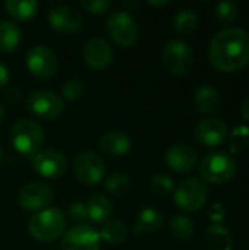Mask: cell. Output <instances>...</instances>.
Wrapping results in <instances>:
<instances>
[{"mask_svg":"<svg viewBox=\"0 0 249 250\" xmlns=\"http://www.w3.org/2000/svg\"><path fill=\"white\" fill-rule=\"evenodd\" d=\"M210 63L222 72H236L249 63V32L241 28L219 31L208 47Z\"/></svg>","mask_w":249,"mask_h":250,"instance_id":"6da1fadb","label":"cell"},{"mask_svg":"<svg viewBox=\"0 0 249 250\" xmlns=\"http://www.w3.org/2000/svg\"><path fill=\"white\" fill-rule=\"evenodd\" d=\"M10 142L16 152L32 158L41 151L44 144V132L41 126L32 120H18L10 129Z\"/></svg>","mask_w":249,"mask_h":250,"instance_id":"7a4b0ae2","label":"cell"},{"mask_svg":"<svg viewBox=\"0 0 249 250\" xmlns=\"http://www.w3.org/2000/svg\"><path fill=\"white\" fill-rule=\"evenodd\" d=\"M66 226V215L57 208H45L35 212L29 223V234L40 242H53L63 233Z\"/></svg>","mask_w":249,"mask_h":250,"instance_id":"3957f363","label":"cell"},{"mask_svg":"<svg viewBox=\"0 0 249 250\" xmlns=\"http://www.w3.org/2000/svg\"><path fill=\"white\" fill-rule=\"evenodd\" d=\"M236 171L238 166L235 158L222 151H213L207 154L200 164V173L203 179L214 185L230 182L236 176Z\"/></svg>","mask_w":249,"mask_h":250,"instance_id":"277c9868","label":"cell"},{"mask_svg":"<svg viewBox=\"0 0 249 250\" xmlns=\"http://www.w3.org/2000/svg\"><path fill=\"white\" fill-rule=\"evenodd\" d=\"M106 29L110 38L120 47H132L136 44L139 37V29L135 19L126 10L114 12L109 16Z\"/></svg>","mask_w":249,"mask_h":250,"instance_id":"5b68a950","label":"cell"},{"mask_svg":"<svg viewBox=\"0 0 249 250\" xmlns=\"http://www.w3.org/2000/svg\"><path fill=\"white\" fill-rule=\"evenodd\" d=\"M161 60L166 70L176 76L189 73L194 64V56L189 45L181 40H170L166 42L161 53Z\"/></svg>","mask_w":249,"mask_h":250,"instance_id":"8992f818","label":"cell"},{"mask_svg":"<svg viewBox=\"0 0 249 250\" xmlns=\"http://www.w3.org/2000/svg\"><path fill=\"white\" fill-rule=\"evenodd\" d=\"M208 198V189L201 179L189 177L183 180L175 190V202L176 205L186 211L195 212L205 205Z\"/></svg>","mask_w":249,"mask_h":250,"instance_id":"52a82bcc","label":"cell"},{"mask_svg":"<svg viewBox=\"0 0 249 250\" xmlns=\"http://www.w3.org/2000/svg\"><path fill=\"white\" fill-rule=\"evenodd\" d=\"M25 64H26V69L29 70V73L40 81L51 79L56 75L57 66H59L54 53L44 45L31 47L26 51Z\"/></svg>","mask_w":249,"mask_h":250,"instance_id":"ba28073f","label":"cell"},{"mask_svg":"<svg viewBox=\"0 0 249 250\" xmlns=\"http://www.w3.org/2000/svg\"><path fill=\"white\" fill-rule=\"evenodd\" d=\"M26 105L34 116L43 120L57 119L65 108L63 98H60L57 94L51 91H44V89L32 92L26 100Z\"/></svg>","mask_w":249,"mask_h":250,"instance_id":"9c48e42d","label":"cell"},{"mask_svg":"<svg viewBox=\"0 0 249 250\" xmlns=\"http://www.w3.org/2000/svg\"><path fill=\"white\" fill-rule=\"evenodd\" d=\"M76 177L85 185H97L106 176V164L103 158L91 151L82 152L73 163Z\"/></svg>","mask_w":249,"mask_h":250,"instance_id":"30bf717a","label":"cell"},{"mask_svg":"<svg viewBox=\"0 0 249 250\" xmlns=\"http://www.w3.org/2000/svg\"><path fill=\"white\" fill-rule=\"evenodd\" d=\"M54 198V193L51 188L43 182H32L22 188L19 192V205L25 211L31 212H40L51 204Z\"/></svg>","mask_w":249,"mask_h":250,"instance_id":"8fae6325","label":"cell"},{"mask_svg":"<svg viewBox=\"0 0 249 250\" xmlns=\"http://www.w3.org/2000/svg\"><path fill=\"white\" fill-rule=\"evenodd\" d=\"M100 234L90 226L79 224L62 237V250H100Z\"/></svg>","mask_w":249,"mask_h":250,"instance_id":"7c38bea8","label":"cell"},{"mask_svg":"<svg viewBox=\"0 0 249 250\" xmlns=\"http://www.w3.org/2000/svg\"><path fill=\"white\" fill-rule=\"evenodd\" d=\"M66 157L56 149H44L32 157V168L45 179H54L66 171Z\"/></svg>","mask_w":249,"mask_h":250,"instance_id":"4fadbf2b","label":"cell"},{"mask_svg":"<svg viewBox=\"0 0 249 250\" xmlns=\"http://www.w3.org/2000/svg\"><path fill=\"white\" fill-rule=\"evenodd\" d=\"M48 22L51 28L62 34H75L82 26L81 13L70 6H54L48 12Z\"/></svg>","mask_w":249,"mask_h":250,"instance_id":"5bb4252c","label":"cell"},{"mask_svg":"<svg viewBox=\"0 0 249 250\" xmlns=\"http://www.w3.org/2000/svg\"><path fill=\"white\" fill-rule=\"evenodd\" d=\"M82 56L85 63L94 70L106 69L113 60V50L110 44L100 37H94L88 40L84 45Z\"/></svg>","mask_w":249,"mask_h":250,"instance_id":"9a60e30c","label":"cell"},{"mask_svg":"<svg viewBox=\"0 0 249 250\" xmlns=\"http://www.w3.org/2000/svg\"><path fill=\"white\" fill-rule=\"evenodd\" d=\"M164 160L170 170L185 174L195 168L198 155L192 146H189L186 144H176L167 149Z\"/></svg>","mask_w":249,"mask_h":250,"instance_id":"2e32d148","label":"cell"},{"mask_svg":"<svg viewBox=\"0 0 249 250\" xmlns=\"http://www.w3.org/2000/svg\"><path fill=\"white\" fill-rule=\"evenodd\" d=\"M229 130L227 126L214 117H208L201 120L195 127V136L197 139L207 146H216L223 144L227 139Z\"/></svg>","mask_w":249,"mask_h":250,"instance_id":"e0dca14e","label":"cell"},{"mask_svg":"<svg viewBox=\"0 0 249 250\" xmlns=\"http://www.w3.org/2000/svg\"><path fill=\"white\" fill-rule=\"evenodd\" d=\"M132 146L131 138L119 130L106 132L100 138V149L109 157H123Z\"/></svg>","mask_w":249,"mask_h":250,"instance_id":"ac0fdd59","label":"cell"},{"mask_svg":"<svg viewBox=\"0 0 249 250\" xmlns=\"http://www.w3.org/2000/svg\"><path fill=\"white\" fill-rule=\"evenodd\" d=\"M163 223L164 217L157 208H144L136 217V221L132 227V233L135 236L153 234L163 227Z\"/></svg>","mask_w":249,"mask_h":250,"instance_id":"d6986e66","label":"cell"},{"mask_svg":"<svg viewBox=\"0 0 249 250\" xmlns=\"http://www.w3.org/2000/svg\"><path fill=\"white\" fill-rule=\"evenodd\" d=\"M220 94L210 85H201L194 94V105L203 114H214L220 108Z\"/></svg>","mask_w":249,"mask_h":250,"instance_id":"ffe728a7","label":"cell"},{"mask_svg":"<svg viewBox=\"0 0 249 250\" xmlns=\"http://www.w3.org/2000/svg\"><path fill=\"white\" fill-rule=\"evenodd\" d=\"M85 212H87L88 221L94 224H104L106 221H109L113 212V205L104 195L97 193L87 201Z\"/></svg>","mask_w":249,"mask_h":250,"instance_id":"44dd1931","label":"cell"},{"mask_svg":"<svg viewBox=\"0 0 249 250\" xmlns=\"http://www.w3.org/2000/svg\"><path fill=\"white\" fill-rule=\"evenodd\" d=\"M22 40L19 26L12 21H0V51H15Z\"/></svg>","mask_w":249,"mask_h":250,"instance_id":"7402d4cb","label":"cell"},{"mask_svg":"<svg viewBox=\"0 0 249 250\" xmlns=\"http://www.w3.org/2000/svg\"><path fill=\"white\" fill-rule=\"evenodd\" d=\"M205 243L210 250H232L233 239L227 229L222 226H210L205 231Z\"/></svg>","mask_w":249,"mask_h":250,"instance_id":"603a6c76","label":"cell"},{"mask_svg":"<svg viewBox=\"0 0 249 250\" xmlns=\"http://www.w3.org/2000/svg\"><path fill=\"white\" fill-rule=\"evenodd\" d=\"M100 239L109 245H120L126 240L128 234H129V229L126 227V224L120 220H112V221H106L100 230Z\"/></svg>","mask_w":249,"mask_h":250,"instance_id":"cb8c5ba5","label":"cell"},{"mask_svg":"<svg viewBox=\"0 0 249 250\" xmlns=\"http://www.w3.org/2000/svg\"><path fill=\"white\" fill-rule=\"evenodd\" d=\"M7 15L15 21H28L38 10V1L35 0H7L4 4Z\"/></svg>","mask_w":249,"mask_h":250,"instance_id":"d4e9b609","label":"cell"},{"mask_svg":"<svg viewBox=\"0 0 249 250\" xmlns=\"http://www.w3.org/2000/svg\"><path fill=\"white\" fill-rule=\"evenodd\" d=\"M200 18L192 9H182L175 15L173 26L175 31L181 35H189L192 34L198 26Z\"/></svg>","mask_w":249,"mask_h":250,"instance_id":"484cf974","label":"cell"},{"mask_svg":"<svg viewBox=\"0 0 249 250\" xmlns=\"http://www.w3.org/2000/svg\"><path fill=\"white\" fill-rule=\"evenodd\" d=\"M169 231L175 239L179 240H191L195 234V227L192 221L186 217H175L169 223Z\"/></svg>","mask_w":249,"mask_h":250,"instance_id":"4316f807","label":"cell"},{"mask_svg":"<svg viewBox=\"0 0 249 250\" xmlns=\"http://www.w3.org/2000/svg\"><path fill=\"white\" fill-rule=\"evenodd\" d=\"M104 188L112 195L122 196V195H126L128 192H131L132 182H131V179L126 174H123V173H114V174H112V176H109L106 179Z\"/></svg>","mask_w":249,"mask_h":250,"instance_id":"83f0119b","label":"cell"},{"mask_svg":"<svg viewBox=\"0 0 249 250\" xmlns=\"http://www.w3.org/2000/svg\"><path fill=\"white\" fill-rule=\"evenodd\" d=\"M249 148V127L247 125H239L232 130L229 149L232 154H242Z\"/></svg>","mask_w":249,"mask_h":250,"instance_id":"f1b7e54d","label":"cell"},{"mask_svg":"<svg viewBox=\"0 0 249 250\" xmlns=\"http://www.w3.org/2000/svg\"><path fill=\"white\" fill-rule=\"evenodd\" d=\"M238 15H239V6L236 1H232V0L220 1L216 6V19L223 25L235 22Z\"/></svg>","mask_w":249,"mask_h":250,"instance_id":"f546056e","label":"cell"},{"mask_svg":"<svg viewBox=\"0 0 249 250\" xmlns=\"http://www.w3.org/2000/svg\"><path fill=\"white\" fill-rule=\"evenodd\" d=\"M150 189L157 196H166L175 189L173 180L166 174H157L150 182Z\"/></svg>","mask_w":249,"mask_h":250,"instance_id":"4dcf8cb0","label":"cell"},{"mask_svg":"<svg viewBox=\"0 0 249 250\" xmlns=\"http://www.w3.org/2000/svg\"><path fill=\"white\" fill-rule=\"evenodd\" d=\"M84 92H85V85L78 78H73V79L66 81V83L63 85V89H62L63 98L68 100V101H76V100H79L84 95Z\"/></svg>","mask_w":249,"mask_h":250,"instance_id":"1f68e13d","label":"cell"},{"mask_svg":"<svg viewBox=\"0 0 249 250\" xmlns=\"http://www.w3.org/2000/svg\"><path fill=\"white\" fill-rule=\"evenodd\" d=\"M81 6L92 15H103L112 7L110 0H84L81 1Z\"/></svg>","mask_w":249,"mask_h":250,"instance_id":"d6a6232c","label":"cell"},{"mask_svg":"<svg viewBox=\"0 0 249 250\" xmlns=\"http://www.w3.org/2000/svg\"><path fill=\"white\" fill-rule=\"evenodd\" d=\"M207 214H208L210 221H211L214 226H220V223L226 218V209H225V207H223L222 204H219V202L211 204L210 208H208V211H207Z\"/></svg>","mask_w":249,"mask_h":250,"instance_id":"836d02e7","label":"cell"},{"mask_svg":"<svg viewBox=\"0 0 249 250\" xmlns=\"http://www.w3.org/2000/svg\"><path fill=\"white\" fill-rule=\"evenodd\" d=\"M69 217L75 221H82L87 220V212H85V204L75 202L69 207Z\"/></svg>","mask_w":249,"mask_h":250,"instance_id":"e575fe53","label":"cell"},{"mask_svg":"<svg viewBox=\"0 0 249 250\" xmlns=\"http://www.w3.org/2000/svg\"><path fill=\"white\" fill-rule=\"evenodd\" d=\"M4 98L7 100V103L16 104V103H19V100L22 98V94H21V91H19L16 86H13V88H7V89H6Z\"/></svg>","mask_w":249,"mask_h":250,"instance_id":"d590c367","label":"cell"},{"mask_svg":"<svg viewBox=\"0 0 249 250\" xmlns=\"http://www.w3.org/2000/svg\"><path fill=\"white\" fill-rule=\"evenodd\" d=\"M10 79V73H9V69L6 67V64H3L0 62V88H3Z\"/></svg>","mask_w":249,"mask_h":250,"instance_id":"8d00e7d4","label":"cell"},{"mask_svg":"<svg viewBox=\"0 0 249 250\" xmlns=\"http://www.w3.org/2000/svg\"><path fill=\"white\" fill-rule=\"evenodd\" d=\"M241 114L247 122H249V97L247 100H244V103L241 105Z\"/></svg>","mask_w":249,"mask_h":250,"instance_id":"74e56055","label":"cell"},{"mask_svg":"<svg viewBox=\"0 0 249 250\" xmlns=\"http://www.w3.org/2000/svg\"><path fill=\"white\" fill-rule=\"evenodd\" d=\"M167 3H169L167 0H163V1H148V4H151V6H164Z\"/></svg>","mask_w":249,"mask_h":250,"instance_id":"f35d334b","label":"cell"},{"mask_svg":"<svg viewBox=\"0 0 249 250\" xmlns=\"http://www.w3.org/2000/svg\"><path fill=\"white\" fill-rule=\"evenodd\" d=\"M3 119H4V108H3V105L0 104V123L3 122Z\"/></svg>","mask_w":249,"mask_h":250,"instance_id":"ab89813d","label":"cell"},{"mask_svg":"<svg viewBox=\"0 0 249 250\" xmlns=\"http://www.w3.org/2000/svg\"><path fill=\"white\" fill-rule=\"evenodd\" d=\"M1 158H3V154H1V146H0V163H1Z\"/></svg>","mask_w":249,"mask_h":250,"instance_id":"60d3db41","label":"cell"}]
</instances>
